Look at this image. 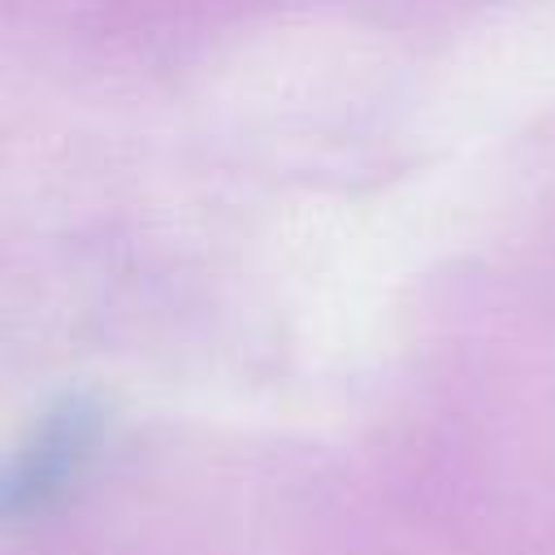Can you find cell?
I'll return each instance as SVG.
<instances>
[{
    "label": "cell",
    "instance_id": "cell-1",
    "mask_svg": "<svg viewBox=\"0 0 555 555\" xmlns=\"http://www.w3.org/2000/svg\"><path fill=\"white\" fill-rule=\"evenodd\" d=\"M104 408L87 395H65L17 447L4 473V516H30L52 507L95 460L104 442Z\"/></svg>",
    "mask_w": 555,
    "mask_h": 555
}]
</instances>
